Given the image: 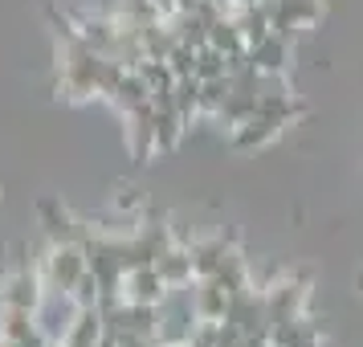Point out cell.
<instances>
[{"label":"cell","instance_id":"cell-1","mask_svg":"<svg viewBox=\"0 0 363 347\" xmlns=\"http://www.w3.org/2000/svg\"><path fill=\"white\" fill-rule=\"evenodd\" d=\"M86 270H90V253L82 246H74V241H57L50 249V258H45L41 282H45V290H74Z\"/></svg>","mask_w":363,"mask_h":347},{"label":"cell","instance_id":"cell-2","mask_svg":"<svg viewBox=\"0 0 363 347\" xmlns=\"http://www.w3.org/2000/svg\"><path fill=\"white\" fill-rule=\"evenodd\" d=\"M306 302H311V282H306V274H286L278 286L265 290V314H269V327H274V323H286V319H298V314H306Z\"/></svg>","mask_w":363,"mask_h":347},{"label":"cell","instance_id":"cell-3","mask_svg":"<svg viewBox=\"0 0 363 347\" xmlns=\"http://www.w3.org/2000/svg\"><path fill=\"white\" fill-rule=\"evenodd\" d=\"M269 4V21H274V33H311L314 25L323 21L327 4L323 0H265Z\"/></svg>","mask_w":363,"mask_h":347},{"label":"cell","instance_id":"cell-4","mask_svg":"<svg viewBox=\"0 0 363 347\" xmlns=\"http://www.w3.org/2000/svg\"><path fill=\"white\" fill-rule=\"evenodd\" d=\"M192 307H196V319H208V323H225L233 307V290L216 278H196L192 282Z\"/></svg>","mask_w":363,"mask_h":347},{"label":"cell","instance_id":"cell-5","mask_svg":"<svg viewBox=\"0 0 363 347\" xmlns=\"http://www.w3.org/2000/svg\"><path fill=\"white\" fill-rule=\"evenodd\" d=\"M290 57H294V37H286V33H269L265 41H257L249 50V62H253L257 74H286Z\"/></svg>","mask_w":363,"mask_h":347},{"label":"cell","instance_id":"cell-6","mask_svg":"<svg viewBox=\"0 0 363 347\" xmlns=\"http://www.w3.org/2000/svg\"><path fill=\"white\" fill-rule=\"evenodd\" d=\"M281 131H286V123H281V119L257 111V115H249L241 127H233V143H237L241 151H257V148H269Z\"/></svg>","mask_w":363,"mask_h":347},{"label":"cell","instance_id":"cell-7","mask_svg":"<svg viewBox=\"0 0 363 347\" xmlns=\"http://www.w3.org/2000/svg\"><path fill=\"white\" fill-rule=\"evenodd\" d=\"M155 270H160V278H164L167 290H184V286H192V282H196L192 249H184V246H167L164 253L155 258Z\"/></svg>","mask_w":363,"mask_h":347},{"label":"cell","instance_id":"cell-8","mask_svg":"<svg viewBox=\"0 0 363 347\" xmlns=\"http://www.w3.org/2000/svg\"><path fill=\"white\" fill-rule=\"evenodd\" d=\"M269 343L274 347H323L327 339L311 323V314H298V319H286V323L269 327Z\"/></svg>","mask_w":363,"mask_h":347},{"label":"cell","instance_id":"cell-9","mask_svg":"<svg viewBox=\"0 0 363 347\" xmlns=\"http://www.w3.org/2000/svg\"><path fill=\"white\" fill-rule=\"evenodd\" d=\"M233 90V78L225 74V78H208V82H200V115L216 119L220 115V106H225V99H229Z\"/></svg>","mask_w":363,"mask_h":347},{"label":"cell","instance_id":"cell-10","mask_svg":"<svg viewBox=\"0 0 363 347\" xmlns=\"http://www.w3.org/2000/svg\"><path fill=\"white\" fill-rule=\"evenodd\" d=\"M229 74V57L216 50V45H200L196 50V78L208 82V78H225Z\"/></svg>","mask_w":363,"mask_h":347},{"label":"cell","instance_id":"cell-11","mask_svg":"<svg viewBox=\"0 0 363 347\" xmlns=\"http://www.w3.org/2000/svg\"><path fill=\"white\" fill-rule=\"evenodd\" d=\"M233 9H249V4H265V0H229Z\"/></svg>","mask_w":363,"mask_h":347},{"label":"cell","instance_id":"cell-12","mask_svg":"<svg viewBox=\"0 0 363 347\" xmlns=\"http://www.w3.org/2000/svg\"><path fill=\"white\" fill-rule=\"evenodd\" d=\"M164 347H192V343H164Z\"/></svg>","mask_w":363,"mask_h":347}]
</instances>
